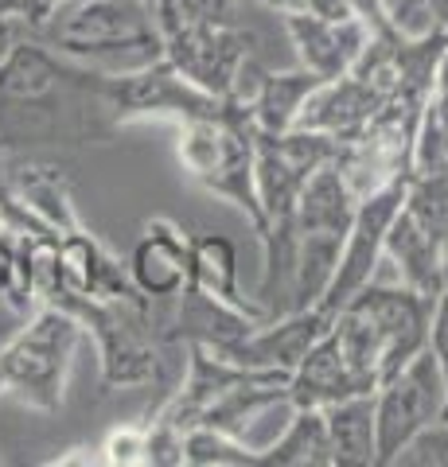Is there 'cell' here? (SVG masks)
<instances>
[{"mask_svg":"<svg viewBox=\"0 0 448 467\" xmlns=\"http://www.w3.org/2000/svg\"><path fill=\"white\" fill-rule=\"evenodd\" d=\"M118 125L106 70H86L36 39H20L0 58V149L106 140Z\"/></svg>","mask_w":448,"mask_h":467,"instance_id":"obj_1","label":"cell"},{"mask_svg":"<svg viewBox=\"0 0 448 467\" xmlns=\"http://www.w3.org/2000/svg\"><path fill=\"white\" fill-rule=\"evenodd\" d=\"M152 16V0H59L39 20L32 39L47 43L51 51L75 63L129 75L164 58V36Z\"/></svg>","mask_w":448,"mask_h":467,"instance_id":"obj_2","label":"cell"},{"mask_svg":"<svg viewBox=\"0 0 448 467\" xmlns=\"http://www.w3.org/2000/svg\"><path fill=\"white\" fill-rule=\"evenodd\" d=\"M180 160L195 183L207 192L230 199L234 207L250 214L257 238L266 242L269 223L257 199V180H254V125L250 109L226 98V109L214 117H192L183 121V140H180Z\"/></svg>","mask_w":448,"mask_h":467,"instance_id":"obj_3","label":"cell"},{"mask_svg":"<svg viewBox=\"0 0 448 467\" xmlns=\"http://www.w3.org/2000/svg\"><path fill=\"white\" fill-rule=\"evenodd\" d=\"M78 316L67 308H43L16 339L0 350V378L12 386L27 405L55 409L63 405V386L70 370V355L78 347Z\"/></svg>","mask_w":448,"mask_h":467,"instance_id":"obj_4","label":"cell"},{"mask_svg":"<svg viewBox=\"0 0 448 467\" xmlns=\"http://www.w3.org/2000/svg\"><path fill=\"white\" fill-rule=\"evenodd\" d=\"M437 417H444V374L437 355L422 347L406 367L374 389V441H379L374 467H390L410 436H417Z\"/></svg>","mask_w":448,"mask_h":467,"instance_id":"obj_5","label":"cell"},{"mask_svg":"<svg viewBox=\"0 0 448 467\" xmlns=\"http://www.w3.org/2000/svg\"><path fill=\"white\" fill-rule=\"evenodd\" d=\"M406 192H410V171L394 175V180L382 183V187H374V192L355 207V223H351V230H347L336 276H331V285H328L324 300H320L324 312L336 316L355 292H363L370 285V276L382 261L386 230H390V223H394V214L401 211V202H406Z\"/></svg>","mask_w":448,"mask_h":467,"instance_id":"obj_6","label":"cell"},{"mask_svg":"<svg viewBox=\"0 0 448 467\" xmlns=\"http://www.w3.org/2000/svg\"><path fill=\"white\" fill-rule=\"evenodd\" d=\"M113 94H118L121 125L129 117H149V113H172L180 121H192V117H214L226 109V98L199 90L168 58H156V63L129 70V75H113Z\"/></svg>","mask_w":448,"mask_h":467,"instance_id":"obj_7","label":"cell"},{"mask_svg":"<svg viewBox=\"0 0 448 467\" xmlns=\"http://www.w3.org/2000/svg\"><path fill=\"white\" fill-rule=\"evenodd\" d=\"M285 27L293 32L297 47H300V58L312 75H320L324 82H336L343 78L347 70L359 63V55L367 51L370 43V27L359 20V16H320V12H285Z\"/></svg>","mask_w":448,"mask_h":467,"instance_id":"obj_8","label":"cell"},{"mask_svg":"<svg viewBox=\"0 0 448 467\" xmlns=\"http://www.w3.org/2000/svg\"><path fill=\"white\" fill-rule=\"evenodd\" d=\"M331 312H324L320 304H312L305 312H285V319L277 327L266 331H250L242 343L219 350L223 358L238 362V367H257V370H297V362L308 355V347L320 339V335L331 327Z\"/></svg>","mask_w":448,"mask_h":467,"instance_id":"obj_9","label":"cell"},{"mask_svg":"<svg viewBox=\"0 0 448 467\" xmlns=\"http://www.w3.org/2000/svg\"><path fill=\"white\" fill-rule=\"evenodd\" d=\"M129 273H133V288L141 296L149 300L176 296V292L192 285V242L176 230V223L152 218L133 250Z\"/></svg>","mask_w":448,"mask_h":467,"instance_id":"obj_10","label":"cell"},{"mask_svg":"<svg viewBox=\"0 0 448 467\" xmlns=\"http://www.w3.org/2000/svg\"><path fill=\"white\" fill-rule=\"evenodd\" d=\"M351 393H370L359 378L351 374V367L343 362V350L336 343L331 327L308 347V355L297 362L293 378H288V405L297 409H328Z\"/></svg>","mask_w":448,"mask_h":467,"instance_id":"obj_11","label":"cell"},{"mask_svg":"<svg viewBox=\"0 0 448 467\" xmlns=\"http://www.w3.org/2000/svg\"><path fill=\"white\" fill-rule=\"evenodd\" d=\"M382 254H390L398 261V269H401V276H406L410 288L425 292V296H441V288H444V261H441L444 245L432 238L406 207H401L394 214V223H390Z\"/></svg>","mask_w":448,"mask_h":467,"instance_id":"obj_12","label":"cell"},{"mask_svg":"<svg viewBox=\"0 0 448 467\" xmlns=\"http://www.w3.org/2000/svg\"><path fill=\"white\" fill-rule=\"evenodd\" d=\"M324 78L312 75V70H288V75H262L254 86V98H250V121L254 129L262 133H288L297 125L305 101L320 90Z\"/></svg>","mask_w":448,"mask_h":467,"instance_id":"obj_13","label":"cell"},{"mask_svg":"<svg viewBox=\"0 0 448 467\" xmlns=\"http://www.w3.org/2000/svg\"><path fill=\"white\" fill-rule=\"evenodd\" d=\"M331 436V463L336 467H370L379 460L374 441V393H351L324 409Z\"/></svg>","mask_w":448,"mask_h":467,"instance_id":"obj_14","label":"cell"},{"mask_svg":"<svg viewBox=\"0 0 448 467\" xmlns=\"http://www.w3.org/2000/svg\"><path fill=\"white\" fill-rule=\"evenodd\" d=\"M192 285L211 292L214 300L230 304L245 316H262L266 308L238 296V250L223 234H199L192 242Z\"/></svg>","mask_w":448,"mask_h":467,"instance_id":"obj_15","label":"cell"},{"mask_svg":"<svg viewBox=\"0 0 448 467\" xmlns=\"http://www.w3.org/2000/svg\"><path fill=\"white\" fill-rule=\"evenodd\" d=\"M262 467H336L324 409H297L288 429L262 448Z\"/></svg>","mask_w":448,"mask_h":467,"instance_id":"obj_16","label":"cell"},{"mask_svg":"<svg viewBox=\"0 0 448 467\" xmlns=\"http://www.w3.org/2000/svg\"><path fill=\"white\" fill-rule=\"evenodd\" d=\"M183 463L195 467H262V451L238 444V436L195 425L183 432Z\"/></svg>","mask_w":448,"mask_h":467,"instance_id":"obj_17","label":"cell"},{"mask_svg":"<svg viewBox=\"0 0 448 467\" xmlns=\"http://www.w3.org/2000/svg\"><path fill=\"white\" fill-rule=\"evenodd\" d=\"M219 20H230V0H156L161 36L199 27V24H219Z\"/></svg>","mask_w":448,"mask_h":467,"instance_id":"obj_18","label":"cell"},{"mask_svg":"<svg viewBox=\"0 0 448 467\" xmlns=\"http://www.w3.org/2000/svg\"><path fill=\"white\" fill-rule=\"evenodd\" d=\"M429 350L441 362L444 374V417H448V288H441L437 304H432V319H429Z\"/></svg>","mask_w":448,"mask_h":467,"instance_id":"obj_19","label":"cell"},{"mask_svg":"<svg viewBox=\"0 0 448 467\" xmlns=\"http://www.w3.org/2000/svg\"><path fill=\"white\" fill-rule=\"evenodd\" d=\"M106 451L113 463H149V432H137V429L113 432L106 441Z\"/></svg>","mask_w":448,"mask_h":467,"instance_id":"obj_20","label":"cell"},{"mask_svg":"<svg viewBox=\"0 0 448 467\" xmlns=\"http://www.w3.org/2000/svg\"><path fill=\"white\" fill-rule=\"evenodd\" d=\"M12 276H16V250H12V242L0 234V292H8Z\"/></svg>","mask_w":448,"mask_h":467,"instance_id":"obj_21","label":"cell"}]
</instances>
